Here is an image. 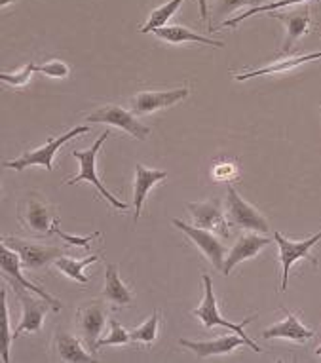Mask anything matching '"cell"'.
<instances>
[{"label":"cell","instance_id":"1","mask_svg":"<svg viewBox=\"0 0 321 363\" xmlns=\"http://www.w3.org/2000/svg\"><path fill=\"white\" fill-rule=\"evenodd\" d=\"M18 215L21 225L35 236H50L54 234L55 223L60 220V215H55L54 206L46 202V198L38 192H29L21 200L18 208Z\"/></svg>","mask_w":321,"mask_h":363},{"label":"cell","instance_id":"2","mask_svg":"<svg viewBox=\"0 0 321 363\" xmlns=\"http://www.w3.org/2000/svg\"><path fill=\"white\" fill-rule=\"evenodd\" d=\"M203 287H205V297H203L202 304L192 312L196 318H200V322H202L203 328L211 329L215 328V325H220V328L230 329V331H234V333H238L240 337L247 342L249 348H253L255 352H261V346L257 345L255 340H251L244 331L245 325L255 320V315H249V318H245L244 322H240V323L228 322L226 318H223V315L219 314V310H217V298H215V293H213V281H211V278H209L208 274H203Z\"/></svg>","mask_w":321,"mask_h":363},{"label":"cell","instance_id":"3","mask_svg":"<svg viewBox=\"0 0 321 363\" xmlns=\"http://www.w3.org/2000/svg\"><path fill=\"white\" fill-rule=\"evenodd\" d=\"M108 135H111V131H103V135L97 139L96 143L91 145L88 150H72L71 155L72 158H77L80 162V173H78L77 177L72 179H67L65 185H77L80 181H88L91 185L96 186L99 194L105 196V200H108V203L116 209H128V203L120 202L118 198L113 196L111 192L105 189V185L101 183V179L97 177V169H96V160H97V155H99V149L103 147V143L107 141Z\"/></svg>","mask_w":321,"mask_h":363},{"label":"cell","instance_id":"4","mask_svg":"<svg viewBox=\"0 0 321 363\" xmlns=\"http://www.w3.org/2000/svg\"><path fill=\"white\" fill-rule=\"evenodd\" d=\"M82 133H89V125H78V128H72L71 131H67L65 135H61L57 139H50L48 143L44 147H38L35 150H29V152H23L19 156L18 160L4 162V167H12L16 172H21V169H27L30 166H44L48 172H54V156L57 155V150L71 141L77 135H82Z\"/></svg>","mask_w":321,"mask_h":363},{"label":"cell","instance_id":"5","mask_svg":"<svg viewBox=\"0 0 321 363\" xmlns=\"http://www.w3.org/2000/svg\"><path fill=\"white\" fill-rule=\"evenodd\" d=\"M225 208L226 217L232 225L245 228V230H257V233H268L270 230L266 217L259 209L253 208L251 203L245 202L232 185H228V189H226Z\"/></svg>","mask_w":321,"mask_h":363},{"label":"cell","instance_id":"6","mask_svg":"<svg viewBox=\"0 0 321 363\" xmlns=\"http://www.w3.org/2000/svg\"><path fill=\"white\" fill-rule=\"evenodd\" d=\"M18 295L19 303H21V320H19L18 328L13 331V339H18L23 333H38L44 323V318L48 314L50 310H55V306L46 298H35L27 291V287H16L13 289Z\"/></svg>","mask_w":321,"mask_h":363},{"label":"cell","instance_id":"7","mask_svg":"<svg viewBox=\"0 0 321 363\" xmlns=\"http://www.w3.org/2000/svg\"><path fill=\"white\" fill-rule=\"evenodd\" d=\"M86 122H89V124L114 125V128H120V130L128 131L130 135H133V138L139 139V141H145V139L150 135L149 125L141 124V122L133 116V113H128V111L120 107V105H105V107L96 108L94 113L86 116Z\"/></svg>","mask_w":321,"mask_h":363},{"label":"cell","instance_id":"8","mask_svg":"<svg viewBox=\"0 0 321 363\" xmlns=\"http://www.w3.org/2000/svg\"><path fill=\"white\" fill-rule=\"evenodd\" d=\"M274 240L280 247V261H281V291H287V280H289V270L297 261L300 259H306L314 267H317V259H315L310 250L314 247L317 242L321 240V230L315 236H310L308 240H303V242H293V240L283 238L280 233L274 234Z\"/></svg>","mask_w":321,"mask_h":363},{"label":"cell","instance_id":"9","mask_svg":"<svg viewBox=\"0 0 321 363\" xmlns=\"http://www.w3.org/2000/svg\"><path fill=\"white\" fill-rule=\"evenodd\" d=\"M2 244L8 245L10 250L18 251L21 257V264L25 268L36 270V268H44L50 262H54L57 257L65 255L63 247L52 244H38V242H29V240L21 238H4Z\"/></svg>","mask_w":321,"mask_h":363},{"label":"cell","instance_id":"10","mask_svg":"<svg viewBox=\"0 0 321 363\" xmlns=\"http://www.w3.org/2000/svg\"><path fill=\"white\" fill-rule=\"evenodd\" d=\"M105 323H107V308L99 301H94V303L86 304V306L78 310V333H80L84 345L88 346V350L91 354H96L97 342H99V337H101Z\"/></svg>","mask_w":321,"mask_h":363},{"label":"cell","instance_id":"11","mask_svg":"<svg viewBox=\"0 0 321 363\" xmlns=\"http://www.w3.org/2000/svg\"><path fill=\"white\" fill-rule=\"evenodd\" d=\"M0 264H2V276L12 284V289H16V287H27L30 293H35L38 297L50 301V303L55 306V310L60 312L61 303L57 298L52 297V295H50L48 291H44L42 287L35 286L33 281H29L23 274H21V267H23V264H21V257H19L18 251L10 250L8 245L2 244V247H0Z\"/></svg>","mask_w":321,"mask_h":363},{"label":"cell","instance_id":"12","mask_svg":"<svg viewBox=\"0 0 321 363\" xmlns=\"http://www.w3.org/2000/svg\"><path fill=\"white\" fill-rule=\"evenodd\" d=\"M171 223L177 226L179 230H183L200 247V251L208 257L217 270L223 272V267H225V245L220 244V240L211 230H205V228H200V226L186 225V223L179 219H171Z\"/></svg>","mask_w":321,"mask_h":363},{"label":"cell","instance_id":"13","mask_svg":"<svg viewBox=\"0 0 321 363\" xmlns=\"http://www.w3.org/2000/svg\"><path fill=\"white\" fill-rule=\"evenodd\" d=\"M186 208L192 213L194 226H200V228H205V230L228 238V225H226L225 211H223V203L219 198H213L208 202H191L186 203Z\"/></svg>","mask_w":321,"mask_h":363},{"label":"cell","instance_id":"14","mask_svg":"<svg viewBox=\"0 0 321 363\" xmlns=\"http://www.w3.org/2000/svg\"><path fill=\"white\" fill-rule=\"evenodd\" d=\"M188 91L191 89L186 86L169 89V91H141L131 99V108H133V114H137V116H147V114L156 113L160 108L171 107L175 103L183 101L185 97H188Z\"/></svg>","mask_w":321,"mask_h":363},{"label":"cell","instance_id":"15","mask_svg":"<svg viewBox=\"0 0 321 363\" xmlns=\"http://www.w3.org/2000/svg\"><path fill=\"white\" fill-rule=\"evenodd\" d=\"M274 18L280 19L281 23L286 25V42H283V54H289L295 46V42H298L306 33L310 30L312 19H310V8L304 4L303 8L298 6L295 10H276Z\"/></svg>","mask_w":321,"mask_h":363},{"label":"cell","instance_id":"16","mask_svg":"<svg viewBox=\"0 0 321 363\" xmlns=\"http://www.w3.org/2000/svg\"><path fill=\"white\" fill-rule=\"evenodd\" d=\"M179 345L185 346L188 350H192L200 359L209 356H225V354H230L238 346L247 345L238 333L234 335H225V337H217V339L211 340H186L179 339Z\"/></svg>","mask_w":321,"mask_h":363},{"label":"cell","instance_id":"17","mask_svg":"<svg viewBox=\"0 0 321 363\" xmlns=\"http://www.w3.org/2000/svg\"><path fill=\"white\" fill-rule=\"evenodd\" d=\"M283 312H286V318L281 322L274 323V325H270V328L262 331L264 339H287L303 345V342H306V340L314 337V331L306 328L297 315L293 314L291 310H287L283 306Z\"/></svg>","mask_w":321,"mask_h":363},{"label":"cell","instance_id":"18","mask_svg":"<svg viewBox=\"0 0 321 363\" xmlns=\"http://www.w3.org/2000/svg\"><path fill=\"white\" fill-rule=\"evenodd\" d=\"M268 244H270V240L262 238V236H257V234H245V236H242V238L232 245V250L228 251V255H226L225 259V267H223V274H230L236 264L257 257Z\"/></svg>","mask_w":321,"mask_h":363},{"label":"cell","instance_id":"19","mask_svg":"<svg viewBox=\"0 0 321 363\" xmlns=\"http://www.w3.org/2000/svg\"><path fill=\"white\" fill-rule=\"evenodd\" d=\"M167 179V172L162 169H152V167H145L143 164L135 166V185H133V220H139L141 217V209H143L145 198L149 196L152 186Z\"/></svg>","mask_w":321,"mask_h":363},{"label":"cell","instance_id":"20","mask_svg":"<svg viewBox=\"0 0 321 363\" xmlns=\"http://www.w3.org/2000/svg\"><path fill=\"white\" fill-rule=\"evenodd\" d=\"M55 352H57V357H60L61 362H94V357L84 350V346L80 345V340H78L74 335L69 333V331H65V329H57V331H55Z\"/></svg>","mask_w":321,"mask_h":363},{"label":"cell","instance_id":"21","mask_svg":"<svg viewBox=\"0 0 321 363\" xmlns=\"http://www.w3.org/2000/svg\"><path fill=\"white\" fill-rule=\"evenodd\" d=\"M154 35L164 42L169 44H183V42H198L203 46H213V48H225V42L211 40L208 36H202L194 30L181 27V25H164L160 29L154 30Z\"/></svg>","mask_w":321,"mask_h":363},{"label":"cell","instance_id":"22","mask_svg":"<svg viewBox=\"0 0 321 363\" xmlns=\"http://www.w3.org/2000/svg\"><path fill=\"white\" fill-rule=\"evenodd\" d=\"M314 60H321V52H317V54H308V55H293V57H283V60L276 61V63H272V65L262 67V69H257V71L236 74V80H238V82H244V80L264 77V74H280V72L291 71V69H295V67L303 65V63H308V61H314Z\"/></svg>","mask_w":321,"mask_h":363},{"label":"cell","instance_id":"23","mask_svg":"<svg viewBox=\"0 0 321 363\" xmlns=\"http://www.w3.org/2000/svg\"><path fill=\"white\" fill-rule=\"evenodd\" d=\"M103 297L111 301L113 304H118V306H128V304L133 303V293L124 286V281L120 280L118 267L116 264H107Z\"/></svg>","mask_w":321,"mask_h":363},{"label":"cell","instance_id":"24","mask_svg":"<svg viewBox=\"0 0 321 363\" xmlns=\"http://www.w3.org/2000/svg\"><path fill=\"white\" fill-rule=\"evenodd\" d=\"M97 259H99L97 255H89L86 259H72V257L61 255L54 261V267L57 270H61L65 276H69L71 280H77L80 284H88V276H84V268L91 264V262H96Z\"/></svg>","mask_w":321,"mask_h":363},{"label":"cell","instance_id":"25","mask_svg":"<svg viewBox=\"0 0 321 363\" xmlns=\"http://www.w3.org/2000/svg\"><path fill=\"white\" fill-rule=\"evenodd\" d=\"M183 2H185V0H169V2H166L164 6L152 10V13H150V18H149V21H147V25H145V27H141V33H154L156 29L164 27V25L167 23V19L173 18V13L177 12Z\"/></svg>","mask_w":321,"mask_h":363},{"label":"cell","instance_id":"26","mask_svg":"<svg viewBox=\"0 0 321 363\" xmlns=\"http://www.w3.org/2000/svg\"><path fill=\"white\" fill-rule=\"evenodd\" d=\"M158 323H160V312L154 310L149 320L143 322V325H139L137 329H131V340H133V342H143V345L150 346L156 340V337H158Z\"/></svg>","mask_w":321,"mask_h":363},{"label":"cell","instance_id":"27","mask_svg":"<svg viewBox=\"0 0 321 363\" xmlns=\"http://www.w3.org/2000/svg\"><path fill=\"white\" fill-rule=\"evenodd\" d=\"M0 304H2V340H0V357L2 362H10V345H12L13 335L10 333V312H8L6 291H0Z\"/></svg>","mask_w":321,"mask_h":363},{"label":"cell","instance_id":"28","mask_svg":"<svg viewBox=\"0 0 321 363\" xmlns=\"http://www.w3.org/2000/svg\"><path fill=\"white\" fill-rule=\"evenodd\" d=\"M300 2H308V0H278V2H268V4H259V6L251 8L249 12H245L244 16H238V18L232 19H226L223 27H234V25H238L240 21H244V19L251 18V16H255V13H262V12H276V10H281V8L293 6V4H300Z\"/></svg>","mask_w":321,"mask_h":363},{"label":"cell","instance_id":"29","mask_svg":"<svg viewBox=\"0 0 321 363\" xmlns=\"http://www.w3.org/2000/svg\"><path fill=\"white\" fill-rule=\"evenodd\" d=\"M108 323H111V333H108V337H105V339H99V342H97V348H101V346L128 345V342L131 340L130 331H125V329L118 323V320H114V318H111V320H108Z\"/></svg>","mask_w":321,"mask_h":363},{"label":"cell","instance_id":"30","mask_svg":"<svg viewBox=\"0 0 321 363\" xmlns=\"http://www.w3.org/2000/svg\"><path fill=\"white\" fill-rule=\"evenodd\" d=\"M261 2H264V0H217V2H215L213 16L215 19L226 18L228 13L234 12V10H238V8L242 6L255 8L259 6Z\"/></svg>","mask_w":321,"mask_h":363},{"label":"cell","instance_id":"31","mask_svg":"<svg viewBox=\"0 0 321 363\" xmlns=\"http://www.w3.org/2000/svg\"><path fill=\"white\" fill-rule=\"evenodd\" d=\"M33 72H36L35 63H27L18 72H0V80L4 84H10V86H25V84H29Z\"/></svg>","mask_w":321,"mask_h":363},{"label":"cell","instance_id":"32","mask_svg":"<svg viewBox=\"0 0 321 363\" xmlns=\"http://www.w3.org/2000/svg\"><path fill=\"white\" fill-rule=\"evenodd\" d=\"M35 71L36 72H42V74H48V77H54V78H67L69 77V72L71 69L67 67L65 61H48L46 65H35Z\"/></svg>","mask_w":321,"mask_h":363},{"label":"cell","instance_id":"33","mask_svg":"<svg viewBox=\"0 0 321 363\" xmlns=\"http://www.w3.org/2000/svg\"><path fill=\"white\" fill-rule=\"evenodd\" d=\"M236 173H238L236 166H232V164H225V162H223V164H217L213 169L215 179H219V181H223V179L228 181V179L236 177Z\"/></svg>","mask_w":321,"mask_h":363},{"label":"cell","instance_id":"34","mask_svg":"<svg viewBox=\"0 0 321 363\" xmlns=\"http://www.w3.org/2000/svg\"><path fill=\"white\" fill-rule=\"evenodd\" d=\"M198 4H200V13H202V19L205 21L209 16L208 12V0H198Z\"/></svg>","mask_w":321,"mask_h":363},{"label":"cell","instance_id":"35","mask_svg":"<svg viewBox=\"0 0 321 363\" xmlns=\"http://www.w3.org/2000/svg\"><path fill=\"white\" fill-rule=\"evenodd\" d=\"M12 2H13V0H0V6H2V8H6L8 4H12Z\"/></svg>","mask_w":321,"mask_h":363},{"label":"cell","instance_id":"36","mask_svg":"<svg viewBox=\"0 0 321 363\" xmlns=\"http://www.w3.org/2000/svg\"><path fill=\"white\" fill-rule=\"evenodd\" d=\"M315 354H320V356H321V346H320V348H317V350H315Z\"/></svg>","mask_w":321,"mask_h":363}]
</instances>
